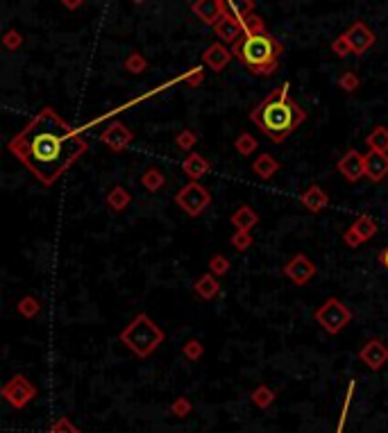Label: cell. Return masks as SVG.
Masks as SVG:
<instances>
[{
  "label": "cell",
  "mask_w": 388,
  "mask_h": 433,
  "mask_svg": "<svg viewBox=\"0 0 388 433\" xmlns=\"http://www.w3.org/2000/svg\"><path fill=\"white\" fill-rule=\"evenodd\" d=\"M10 152L43 186H50L87 152V141L55 109L46 107L10 141Z\"/></svg>",
  "instance_id": "cell-1"
},
{
  "label": "cell",
  "mask_w": 388,
  "mask_h": 433,
  "mask_svg": "<svg viewBox=\"0 0 388 433\" xmlns=\"http://www.w3.org/2000/svg\"><path fill=\"white\" fill-rule=\"evenodd\" d=\"M290 84L284 82L275 89L273 93H268L255 109L250 111V121L266 134L268 139L275 143H282L288 134H293L300 125L304 123V109L295 100L288 98Z\"/></svg>",
  "instance_id": "cell-2"
},
{
  "label": "cell",
  "mask_w": 388,
  "mask_h": 433,
  "mask_svg": "<svg viewBox=\"0 0 388 433\" xmlns=\"http://www.w3.org/2000/svg\"><path fill=\"white\" fill-rule=\"evenodd\" d=\"M282 43L273 34H245L234 46V55L255 73V75H273L279 66Z\"/></svg>",
  "instance_id": "cell-3"
},
{
  "label": "cell",
  "mask_w": 388,
  "mask_h": 433,
  "mask_svg": "<svg viewBox=\"0 0 388 433\" xmlns=\"http://www.w3.org/2000/svg\"><path fill=\"white\" fill-rule=\"evenodd\" d=\"M121 340L132 349L134 354L150 356L163 342V331L146 316V313H139V316L121 331Z\"/></svg>",
  "instance_id": "cell-4"
},
{
  "label": "cell",
  "mask_w": 388,
  "mask_h": 433,
  "mask_svg": "<svg viewBox=\"0 0 388 433\" xmlns=\"http://www.w3.org/2000/svg\"><path fill=\"white\" fill-rule=\"evenodd\" d=\"M316 323L323 327L327 333H339L352 323V311L336 297H330L325 304H320L316 311Z\"/></svg>",
  "instance_id": "cell-5"
},
{
  "label": "cell",
  "mask_w": 388,
  "mask_h": 433,
  "mask_svg": "<svg viewBox=\"0 0 388 433\" xmlns=\"http://www.w3.org/2000/svg\"><path fill=\"white\" fill-rule=\"evenodd\" d=\"M175 204L180 207L186 215L198 218V215L203 213L209 204H212V196H209V191L205 189L203 184L191 182V184H186L182 191H177Z\"/></svg>",
  "instance_id": "cell-6"
},
{
  "label": "cell",
  "mask_w": 388,
  "mask_h": 433,
  "mask_svg": "<svg viewBox=\"0 0 388 433\" xmlns=\"http://www.w3.org/2000/svg\"><path fill=\"white\" fill-rule=\"evenodd\" d=\"M375 234H377L375 218L368 215V213H363L345 231H343V243H345L347 248H359V245H363L365 241H370Z\"/></svg>",
  "instance_id": "cell-7"
},
{
  "label": "cell",
  "mask_w": 388,
  "mask_h": 433,
  "mask_svg": "<svg viewBox=\"0 0 388 433\" xmlns=\"http://www.w3.org/2000/svg\"><path fill=\"white\" fill-rule=\"evenodd\" d=\"M284 274L295 286H304V283H309L316 277V264L307 255H295L284 264Z\"/></svg>",
  "instance_id": "cell-8"
},
{
  "label": "cell",
  "mask_w": 388,
  "mask_h": 433,
  "mask_svg": "<svg viewBox=\"0 0 388 433\" xmlns=\"http://www.w3.org/2000/svg\"><path fill=\"white\" fill-rule=\"evenodd\" d=\"M214 32H216V36H218L222 43H232V46H236V43L245 36L243 21L238 16H234L232 12H227L225 16H222L218 23L214 25Z\"/></svg>",
  "instance_id": "cell-9"
},
{
  "label": "cell",
  "mask_w": 388,
  "mask_h": 433,
  "mask_svg": "<svg viewBox=\"0 0 388 433\" xmlns=\"http://www.w3.org/2000/svg\"><path fill=\"white\" fill-rule=\"evenodd\" d=\"M336 168H339V173L347 179L350 184H354V182H359V179L365 175V156L359 152V150H347L345 154L341 156L339 163H336Z\"/></svg>",
  "instance_id": "cell-10"
},
{
  "label": "cell",
  "mask_w": 388,
  "mask_h": 433,
  "mask_svg": "<svg viewBox=\"0 0 388 433\" xmlns=\"http://www.w3.org/2000/svg\"><path fill=\"white\" fill-rule=\"evenodd\" d=\"M191 10L205 25L214 27L227 14V5L225 0H193Z\"/></svg>",
  "instance_id": "cell-11"
},
{
  "label": "cell",
  "mask_w": 388,
  "mask_h": 433,
  "mask_svg": "<svg viewBox=\"0 0 388 433\" xmlns=\"http://www.w3.org/2000/svg\"><path fill=\"white\" fill-rule=\"evenodd\" d=\"M100 141L109 148L111 152H123L125 148L134 141V134H132L130 128H125L123 123H111L109 128L102 130Z\"/></svg>",
  "instance_id": "cell-12"
},
{
  "label": "cell",
  "mask_w": 388,
  "mask_h": 433,
  "mask_svg": "<svg viewBox=\"0 0 388 433\" xmlns=\"http://www.w3.org/2000/svg\"><path fill=\"white\" fill-rule=\"evenodd\" d=\"M345 36H347L350 46H352V50H354V55H363V52L370 50L372 43H375V32H372L365 23H361V21L352 23V27L347 30Z\"/></svg>",
  "instance_id": "cell-13"
},
{
  "label": "cell",
  "mask_w": 388,
  "mask_h": 433,
  "mask_svg": "<svg viewBox=\"0 0 388 433\" xmlns=\"http://www.w3.org/2000/svg\"><path fill=\"white\" fill-rule=\"evenodd\" d=\"M232 57H234V50H229L225 43H212V46H209L207 50H205V55H203V59H205V64L209 66V69L212 71H222V69H227V64L232 62Z\"/></svg>",
  "instance_id": "cell-14"
},
{
  "label": "cell",
  "mask_w": 388,
  "mask_h": 433,
  "mask_svg": "<svg viewBox=\"0 0 388 433\" xmlns=\"http://www.w3.org/2000/svg\"><path fill=\"white\" fill-rule=\"evenodd\" d=\"M386 175H388V152L368 150V154H365V177L370 182L379 184Z\"/></svg>",
  "instance_id": "cell-15"
},
{
  "label": "cell",
  "mask_w": 388,
  "mask_h": 433,
  "mask_svg": "<svg viewBox=\"0 0 388 433\" xmlns=\"http://www.w3.org/2000/svg\"><path fill=\"white\" fill-rule=\"evenodd\" d=\"M359 356H361V361L368 363L372 370H379L388 361V347L382 340H368L359 352Z\"/></svg>",
  "instance_id": "cell-16"
},
{
  "label": "cell",
  "mask_w": 388,
  "mask_h": 433,
  "mask_svg": "<svg viewBox=\"0 0 388 433\" xmlns=\"http://www.w3.org/2000/svg\"><path fill=\"white\" fill-rule=\"evenodd\" d=\"M32 395H34V388L30 386L23 377L12 379V384L5 388V397L10 399L14 406H25Z\"/></svg>",
  "instance_id": "cell-17"
},
{
  "label": "cell",
  "mask_w": 388,
  "mask_h": 433,
  "mask_svg": "<svg viewBox=\"0 0 388 433\" xmlns=\"http://www.w3.org/2000/svg\"><path fill=\"white\" fill-rule=\"evenodd\" d=\"M300 202L304 209H309L311 213H318V211H323V209H327L330 198H327V193L320 189V186H309L307 191L300 193Z\"/></svg>",
  "instance_id": "cell-18"
},
{
  "label": "cell",
  "mask_w": 388,
  "mask_h": 433,
  "mask_svg": "<svg viewBox=\"0 0 388 433\" xmlns=\"http://www.w3.org/2000/svg\"><path fill=\"white\" fill-rule=\"evenodd\" d=\"M182 170H184V173L189 175L191 179H200V177H205L207 173H212V163H209L203 154L191 152V154L182 161Z\"/></svg>",
  "instance_id": "cell-19"
},
{
  "label": "cell",
  "mask_w": 388,
  "mask_h": 433,
  "mask_svg": "<svg viewBox=\"0 0 388 433\" xmlns=\"http://www.w3.org/2000/svg\"><path fill=\"white\" fill-rule=\"evenodd\" d=\"M193 290H196V295L200 297V300H214V297L220 293V283H218V279H216L214 272H207L196 283H193Z\"/></svg>",
  "instance_id": "cell-20"
},
{
  "label": "cell",
  "mask_w": 388,
  "mask_h": 433,
  "mask_svg": "<svg viewBox=\"0 0 388 433\" xmlns=\"http://www.w3.org/2000/svg\"><path fill=\"white\" fill-rule=\"evenodd\" d=\"M229 222L236 227V229H241V231H250L252 227L259 222V213L255 211L252 207L248 204H243V207H238L236 211L232 213V218H229Z\"/></svg>",
  "instance_id": "cell-21"
},
{
  "label": "cell",
  "mask_w": 388,
  "mask_h": 433,
  "mask_svg": "<svg viewBox=\"0 0 388 433\" xmlns=\"http://www.w3.org/2000/svg\"><path fill=\"white\" fill-rule=\"evenodd\" d=\"M252 170H255V175H259L261 179H271L279 170V163L273 154L264 152V154L257 156L255 163H252Z\"/></svg>",
  "instance_id": "cell-22"
},
{
  "label": "cell",
  "mask_w": 388,
  "mask_h": 433,
  "mask_svg": "<svg viewBox=\"0 0 388 433\" xmlns=\"http://www.w3.org/2000/svg\"><path fill=\"white\" fill-rule=\"evenodd\" d=\"M104 200H107V207L111 209V211L121 213V211H125V209L130 207L132 196L123 189V186H114V189L107 193V198H104Z\"/></svg>",
  "instance_id": "cell-23"
},
{
  "label": "cell",
  "mask_w": 388,
  "mask_h": 433,
  "mask_svg": "<svg viewBox=\"0 0 388 433\" xmlns=\"http://www.w3.org/2000/svg\"><path fill=\"white\" fill-rule=\"evenodd\" d=\"M365 143H368L370 150L388 152V128H384V125H377V128L368 134V139H365Z\"/></svg>",
  "instance_id": "cell-24"
},
{
  "label": "cell",
  "mask_w": 388,
  "mask_h": 433,
  "mask_svg": "<svg viewBox=\"0 0 388 433\" xmlns=\"http://www.w3.org/2000/svg\"><path fill=\"white\" fill-rule=\"evenodd\" d=\"M141 186H144L146 191H150V193H157V191H161L163 189V184H166V177L161 175V170H157V168H148L144 175H141Z\"/></svg>",
  "instance_id": "cell-25"
},
{
  "label": "cell",
  "mask_w": 388,
  "mask_h": 433,
  "mask_svg": "<svg viewBox=\"0 0 388 433\" xmlns=\"http://www.w3.org/2000/svg\"><path fill=\"white\" fill-rule=\"evenodd\" d=\"M16 309H19V313H21V316H23V318L32 320V318L39 316V311H41V302L36 300L34 295H25V297H21V300H19Z\"/></svg>",
  "instance_id": "cell-26"
},
{
  "label": "cell",
  "mask_w": 388,
  "mask_h": 433,
  "mask_svg": "<svg viewBox=\"0 0 388 433\" xmlns=\"http://www.w3.org/2000/svg\"><path fill=\"white\" fill-rule=\"evenodd\" d=\"M234 145H236V152H238V154H243V156H250V154H255V150L259 148L257 139L252 137V134H248V132L238 134V139L234 141Z\"/></svg>",
  "instance_id": "cell-27"
},
{
  "label": "cell",
  "mask_w": 388,
  "mask_h": 433,
  "mask_svg": "<svg viewBox=\"0 0 388 433\" xmlns=\"http://www.w3.org/2000/svg\"><path fill=\"white\" fill-rule=\"evenodd\" d=\"M243 30H245V34H266V23H264V19L257 16L255 12L248 14V16H243Z\"/></svg>",
  "instance_id": "cell-28"
},
{
  "label": "cell",
  "mask_w": 388,
  "mask_h": 433,
  "mask_svg": "<svg viewBox=\"0 0 388 433\" xmlns=\"http://www.w3.org/2000/svg\"><path fill=\"white\" fill-rule=\"evenodd\" d=\"M225 5H227V10H232V14L238 19H243L255 12V0H225Z\"/></svg>",
  "instance_id": "cell-29"
},
{
  "label": "cell",
  "mask_w": 388,
  "mask_h": 433,
  "mask_svg": "<svg viewBox=\"0 0 388 433\" xmlns=\"http://www.w3.org/2000/svg\"><path fill=\"white\" fill-rule=\"evenodd\" d=\"M148 69V62L144 55H139V52H130L128 59H125V71L132 73V75H139V73H144Z\"/></svg>",
  "instance_id": "cell-30"
},
{
  "label": "cell",
  "mask_w": 388,
  "mask_h": 433,
  "mask_svg": "<svg viewBox=\"0 0 388 433\" xmlns=\"http://www.w3.org/2000/svg\"><path fill=\"white\" fill-rule=\"evenodd\" d=\"M359 84H361V80H359V75H356L354 71H345V73H343V75L339 78V86H341L345 93H354L356 89H359Z\"/></svg>",
  "instance_id": "cell-31"
},
{
  "label": "cell",
  "mask_w": 388,
  "mask_h": 433,
  "mask_svg": "<svg viewBox=\"0 0 388 433\" xmlns=\"http://www.w3.org/2000/svg\"><path fill=\"white\" fill-rule=\"evenodd\" d=\"M209 272H214L216 277H222V274L229 272V259L222 255H214L209 259Z\"/></svg>",
  "instance_id": "cell-32"
},
{
  "label": "cell",
  "mask_w": 388,
  "mask_h": 433,
  "mask_svg": "<svg viewBox=\"0 0 388 433\" xmlns=\"http://www.w3.org/2000/svg\"><path fill=\"white\" fill-rule=\"evenodd\" d=\"M332 52H334L336 57L354 55V50H352V46H350V41H347V36H345V34H341V36H336V39L332 41Z\"/></svg>",
  "instance_id": "cell-33"
},
{
  "label": "cell",
  "mask_w": 388,
  "mask_h": 433,
  "mask_svg": "<svg viewBox=\"0 0 388 433\" xmlns=\"http://www.w3.org/2000/svg\"><path fill=\"white\" fill-rule=\"evenodd\" d=\"M3 46L7 50H19L23 46V34L19 32V30H7L5 36H3Z\"/></svg>",
  "instance_id": "cell-34"
},
{
  "label": "cell",
  "mask_w": 388,
  "mask_h": 433,
  "mask_svg": "<svg viewBox=\"0 0 388 433\" xmlns=\"http://www.w3.org/2000/svg\"><path fill=\"white\" fill-rule=\"evenodd\" d=\"M229 243H232L236 250H241V252H243V250H248L250 245H252V234H250V231L236 229V234H234L232 238H229Z\"/></svg>",
  "instance_id": "cell-35"
},
{
  "label": "cell",
  "mask_w": 388,
  "mask_h": 433,
  "mask_svg": "<svg viewBox=\"0 0 388 433\" xmlns=\"http://www.w3.org/2000/svg\"><path fill=\"white\" fill-rule=\"evenodd\" d=\"M196 141H198L196 132H193V130H184L182 134H177L175 143H177V148H180V150H191V148L196 145Z\"/></svg>",
  "instance_id": "cell-36"
},
{
  "label": "cell",
  "mask_w": 388,
  "mask_h": 433,
  "mask_svg": "<svg viewBox=\"0 0 388 433\" xmlns=\"http://www.w3.org/2000/svg\"><path fill=\"white\" fill-rule=\"evenodd\" d=\"M203 352H205V347L200 345L198 340H189V342H186V345H184V354L189 356L191 361H196V358L203 356Z\"/></svg>",
  "instance_id": "cell-37"
},
{
  "label": "cell",
  "mask_w": 388,
  "mask_h": 433,
  "mask_svg": "<svg viewBox=\"0 0 388 433\" xmlns=\"http://www.w3.org/2000/svg\"><path fill=\"white\" fill-rule=\"evenodd\" d=\"M203 80H205V73H203V69H193L189 75L184 78V82L189 86H198V84H203Z\"/></svg>",
  "instance_id": "cell-38"
},
{
  "label": "cell",
  "mask_w": 388,
  "mask_h": 433,
  "mask_svg": "<svg viewBox=\"0 0 388 433\" xmlns=\"http://www.w3.org/2000/svg\"><path fill=\"white\" fill-rule=\"evenodd\" d=\"M252 399H255L259 406H266V404H271L273 393H271V390H266V388H259V390H257L255 395H252Z\"/></svg>",
  "instance_id": "cell-39"
},
{
  "label": "cell",
  "mask_w": 388,
  "mask_h": 433,
  "mask_svg": "<svg viewBox=\"0 0 388 433\" xmlns=\"http://www.w3.org/2000/svg\"><path fill=\"white\" fill-rule=\"evenodd\" d=\"M62 5L66 7V10H80L82 5H84V0H62Z\"/></svg>",
  "instance_id": "cell-40"
},
{
  "label": "cell",
  "mask_w": 388,
  "mask_h": 433,
  "mask_svg": "<svg viewBox=\"0 0 388 433\" xmlns=\"http://www.w3.org/2000/svg\"><path fill=\"white\" fill-rule=\"evenodd\" d=\"M186 410H189V404H186V401H177L175 404V413H186Z\"/></svg>",
  "instance_id": "cell-41"
},
{
  "label": "cell",
  "mask_w": 388,
  "mask_h": 433,
  "mask_svg": "<svg viewBox=\"0 0 388 433\" xmlns=\"http://www.w3.org/2000/svg\"><path fill=\"white\" fill-rule=\"evenodd\" d=\"M379 264H382V266L386 268V270H388V248L382 252V255H379Z\"/></svg>",
  "instance_id": "cell-42"
},
{
  "label": "cell",
  "mask_w": 388,
  "mask_h": 433,
  "mask_svg": "<svg viewBox=\"0 0 388 433\" xmlns=\"http://www.w3.org/2000/svg\"><path fill=\"white\" fill-rule=\"evenodd\" d=\"M132 3H137V5H139V3H146V0H132Z\"/></svg>",
  "instance_id": "cell-43"
}]
</instances>
